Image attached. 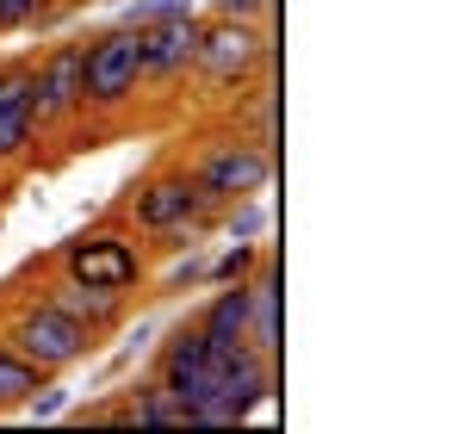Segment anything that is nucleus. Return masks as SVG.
Here are the masks:
<instances>
[{"label":"nucleus","instance_id":"nucleus-7","mask_svg":"<svg viewBox=\"0 0 459 434\" xmlns=\"http://www.w3.org/2000/svg\"><path fill=\"white\" fill-rule=\"evenodd\" d=\"M186 174L199 180V193L224 212L236 199H255V193H267V180H273V143H261L255 131H224V137H212V143L199 149V155H186Z\"/></svg>","mask_w":459,"mask_h":434},{"label":"nucleus","instance_id":"nucleus-13","mask_svg":"<svg viewBox=\"0 0 459 434\" xmlns=\"http://www.w3.org/2000/svg\"><path fill=\"white\" fill-rule=\"evenodd\" d=\"M44 378H50V372H38L25 354H13V348L0 342V416L25 410V404H31V391H38Z\"/></svg>","mask_w":459,"mask_h":434},{"label":"nucleus","instance_id":"nucleus-9","mask_svg":"<svg viewBox=\"0 0 459 434\" xmlns=\"http://www.w3.org/2000/svg\"><path fill=\"white\" fill-rule=\"evenodd\" d=\"M131 25H137V50H143V87L193 81V56H199V13L193 6L131 13Z\"/></svg>","mask_w":459,"mask_h":434},{"label":"nucleus","instance_id":"nucleus-11","mask_svg":"<svg viewBox=\"0 0 459 434\" xmlns=\"http://www.w3.org/2000/svg\"><path fill=\"white\" fill-rule=\"evenodd\" d=\"M193 323H199V335H205L212 354L242 348V342H248V280H224V286H212V298L193 310Z\"/></svg>","mask_w":459,"mask_h":434},{"label":"nucleus","instance_id":"nucleus-1","mask_svg":"<svg viewBox=\"0 0 459 434\" xmlns=\"http://www.w3.org/2000/svg\"><path fill=\"white\" fill-rule=\"evenodd\" d=\"M112 212L125 217L150 248H161V255H180L186 242H205L218 230V205L199 193V180L186 174V161H161L143 180H131Z\"/></svg>","mask_w":459,"mask_h":434},{"label":"nucleus","instance_id":"nucleus-5","mask_svg":"<svg viewBox=\"0 0 459 434\" xmlns=\"http://www.w3.org/2000/svg\"><path fill=\"white\" fill-rule=\"evenodd\" d=\"M273 63V38L267 25H248V19H218V13H199V56H193V81H205L212 93H248Z\"/></svg>","mask_w":459,"mask_h":434},{"label":"nucleus","instance_id":"nucleus-14","mask_svg":"<svg viewBox=\"0 0 459 434\" xmlns=\"http://www.w3.org/2000/svg\"><path fill=\"white\" fill-rule=\"evenodd\" d=\"M261 255H267L261 242H230L224 255H212V261H205V286H224V280H248V273L261 267Z\"/></svg>","mask_w":459,"mask_h":434},{"label":"nucleus","instance_id":"nucleus-12","mask_svg":"<svg viewBox=\"0 0 459 434\" xmlns=\"http://www.w3.org/2000/svg\"><path fill=\"white\" fill-rule=\"evenodd\" d=\"M118 397V416H125V429H186V404L161 385V378H131V385H118L112 391Z\"/></svg>","mask_w":459,"mask_h":434},{"label":"nucleus","instance_id":"nucleus-3","mask_svg":"<svg viewBox=\"0 0 459 434\" xmlns=\"http://www.w3.org/2000/svg\"><path fill=\"white\" fill-rule=\"evenodd\" d=\"M0 342H6L13 354H25L38 372H50V378H63L69 366H81V360L100 354V335L81 329L75 317H63L56 304H44L38 291H25V298L6 304V317H0Z\"/></svg>","mask_w":459,"mask_h":434},{"label":"nucleus","instance_id":"nucleus-16","mask_svg":"<svg viewBox=\"0 0 459 434\" xmlns=\"http://www.w3.org/2000/svg\"><path fill=\"white\" fill-rule=\"evenodd\" d=\"M205 13H218V19H248V25H267L273 0H205Z\"/></svg>","mask_w":459,"mask_h":434},{"label":"nucleus","instance_id":"nucleus-8","mask_svg":"<svg viewBox=\"0 0 459 434\" xmlns=\"http://www.w3.org/2000/svg\"><path fill=\"white\" fill-rule=\"evenodd\" d=\"M81 50H87V38H56L44 56H31V112H38L44 137H75L81 125H87Z\"/></svg>","mask_w":459,"mask_h":434},{"label":"nucleus","instance_id":"nucleus-4","mask_svg":"<svg viewBox=\"0 0 459 434\" xmlns=\"http://www.w3.org/2000/svg\"><path fill=\"white\" fill-rule=\"evenodd\" d=\"M143 50H137V25H106V31H87V50H81V100H87V118H125L137 100H143Z\"/></svg>","mask_w":459,"mask_h":434},{"label":"nucleus","instance_id":"nucleus-2","mask_svg":"<svg viewBox=\"0 0 459 434\" xmlns=\"http://www.w3.org/2000/svg\"><path fill=\"white\" fill-rule=\"evenodd\" d=\"M155 378L186 404V429H230V422H236L230 404H224V385H218V354L205 348V335H199L193 317L161 335V348H155Z\"/></svg>","mask_w":459,"mask_h":434},{"label":"nucleus","instance_id":"nucleus-10","mask_svg":"<svg viewBox=\"0 0 459 434\" xmlns=\"http://www.w3.org/2000/svg\"><path fill=\"white\" fill-rule=\"evenodd\" d=\"M38 298L44 304H56L63 317H75L81 329H93L100 342L131 317V291H112V286H87L75 273H63L56 261H50V280H38Z\"/></svg>","mask_w":459,"mask_h":434},{"label":"nucleus","instance_id":"nucleus-15","mask_svg":"<svg viewBox=\"0 0 459 434\" xmlns=\"http://www.w3.org/2000/svg\"><path fill=\"white\" fill-rule=\"evenodd\" d=\"M205 261H212V255H205V242H186V248H180V261H174V273H168L161 286H168V291L199 286V280H205Z\"/></svg>","mask_w":459,"mask_h":434},{"label":"nucleus","instance_id":"nucleus-6","mask_svg":"<svg viewBox=\"0 0 459 434\" xmlns=\"http://www.w3.org/2000/svg\"><path fill=\"white\" fill-rule=\"evenodd\" d=\"M56 267L75 273V280H87V286H112V291H137L143 280H150L143 236H137L118 212H106L93 230H75V236L56 248Z\"/></svg>","mask_w":459,"mask_h":434}]
</instances>
